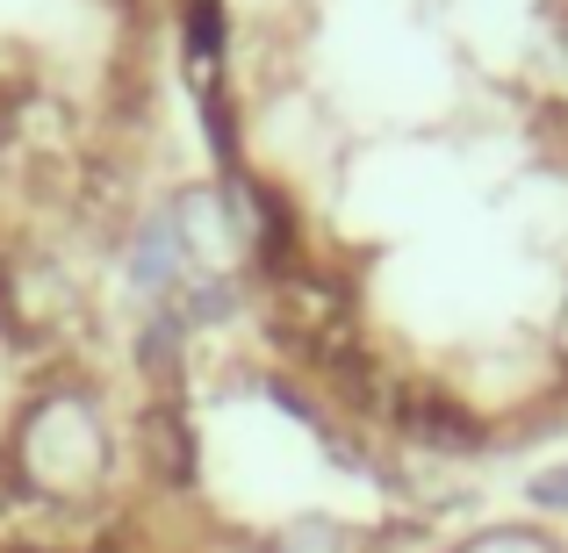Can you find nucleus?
<instances>
[{
    "instance_id": "obj_1",
    "label": "nucleus",
    "mask_w": 568,
    "mask_h": 553,
    "mask_svg": "<svg viewBox=\"0 0 568 553\" xmlns=\"http://www.w3.org/2000/svg\"><path fill=\"white\" fill-rule=\"evenodd\" d=\"M8 468L37 503H58V511L94 503L115 474V431L101 417V402L87 388H43L14 424Z\"/></svg>"
},
{
    "instance_id": "obj_2",
    "label": "nucleus",
    "mask_w": 568,
    "mask_h": 553,
    "mask_svg": "<svg viewBox=\"0 0 568 553\" xmlns=\"http://www.w3.org/2000/svg\"><path fill=\"white\" fill-rule=\"evenodd\" d=\"M166 223H173V245H181V259H187V280H231L252 252L223 187H181L173 208H166Z\"/></svg>"
},
{
    "instance_id": "obj_3",
    "label": "nucleus",
    "mask_w": 568,
    "mask_h": 553,
    "mask_svg": "<svg viewBox=\"0 0 568 553\" xmlns=\"http://www.w3.org/2000/svg\"><path fill=\"white\" fill-rule=\"evenodd\" d=\"M266 553H375V540H367L361 525H346V518H332V511H303L266 540Z\"/></svg>"
},
{
    "instance_id": "obj_4",
    "label": "nucleus",
    "mask_w": 568,
    "mask_h": 553,
    "mask_svg": "<svg viewBox=\"0 0 568 553\" xmlns=\"http://www.w3.org/2000/svg\"><path fill=\"white\" fill-rule=\"evenodd\" d=\"M439 553H568L547 525H518V518H497V525H475V532H460L454 546H439Z\"/></svg>"
},
{
    "instance_id": "obj_5",
    "label": "nucleus",
    "mask_w": 568,
    "mask_h": 553,
    "mask_svg": "<svg viewBox=\"0 0 568 553\" xmlns=\"http://www.w3.org/2000/svg\"><path fill=\"white\" fill-rule=\"evenodd\" d=\"M526 503H532V511H568V460L532 474V482H526Z\"/></svg>"
},
{
    "instance_id": "obj_6",
    "label": "nucleus",
    "mask_w": 568,
    "mask_h": 553,
    "mask_svg": "<svg viewBox=\"0 0 568 553\" xmlns=\"http://www.w3.org/2000/svg\"><path fill=\"white\" fill-rule=\"evenodd\" d=\"M555 352H561V367H568V303H561V317H555Z\"/></svg>"
}]
</instances>
